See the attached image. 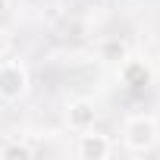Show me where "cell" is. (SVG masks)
Wrapping results in <instances>:
<instances>
[{"label": "cell", "mask_w": 160, "mask_h": 160, "mask_svg": "<svg viewBox=\"0 0 160 160\" xmlns=\"http://www.w3.org/2000/svg\"><path fill=\"white\" fill-rule=\"evenodd\" d=\"M119 78H122V85H129V88H148L151 85V69L144 66V60L126 57L119 63Z\"/></svg>", "instance_id": "cell-5"}, {"label": "cell", "mask_w": 160, "mask_h": 160, "mask_svg": "<svg viewBox=\"0 0 160 160\" xmlns=\"http://www.w3.org/2000/svg\"><path fill=\"white\" fill-rule=\"evenodd\" d=\"M98 57H101L104 63H122V60L129 57V44H126L122 38H107V41L98 44Z\"/></svg>", "instance_id": "cell-6"}, {"label": "cell", "mask_w": 160, "mask_h": 160, "mask_svg": "<svg viewBox=\"0 0 160 160\" xmlns=\"http://www.w3.org/2000/svg\"><path fill=\"white\" fill-rule=\"evenodd\" d=\"M7 10H10V0H0V16H3Z\"/></svg>", "instance_id": "cell-7"}, {"label": "cell", "mask_w": 160, "mask_h": 160, "mask_svg": "<svg viewBox=\"0 0 160 160\" xmlns=\"http://www.w3.org/2000/svg\"><path fill=\"white\" fill-rule=\"evenodd\" d=\"M28 91V69L22 60H3L0 57V101H19Z\"/></svg>", "instance_id": "cell-2"}, {"label": "cell", "mask_w": 160, "mask_h": 160, "mask_svg": "<svg viewBox=\"0 0 160 160\" xmlns=\"http://www.w3.org/2000/svg\"><path fill=\"white\" fill-rule=\"evenodd\" d=\"M75 154L82 157V160H104L113 154V141L94 129H85V132H78V148Z\"/></svg>", "instance_id": "cell-3"}, {"label": "cell", "mask_w": 160, "mask_h": 160, "mask_svg": "<svg viewBox=\"0 0 160 160\" xmlns=\"http://www.w3.org/2000/svg\"><path fill=\"white\" fill-rule=\"evenodd\" d=\"M157 138H160V126H157V119L148 116V113H135V116H129V119L122 122V144H126L132 154L151 151V148L157 144Z\"/></svg>", "instance_id": "cell-1"}, {"label": "cell", "mask_w": 160, "mask_h": 160, "mask_svg": "<svg viewBox=\"0 0 160 160\" xmlns=\"http://www.w3.org/2000/svg\"><path fill=\"white\" fill-rule=\"evenodd\" d=\"M7 53V41H3V35H0V57Z\"/></svg>", "instance_id": "cell-8"}, {"label": "cell", "mask_w": 160, "mask_h": 160, "mask_svg": "<svg viewBox=\"0 0 160 160\" xmlns=\"http://www.w3.org/2000/svg\"><path fill=\"white\" fill-rule=\"evenodd\" d=\"M66 122H69L72 132L94 129V122H98V107H94V101H88V98L69 101V107H66Z\"/></svg>", "instance_id": "cell-4"}]
</instances>
